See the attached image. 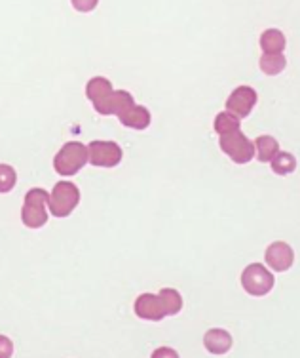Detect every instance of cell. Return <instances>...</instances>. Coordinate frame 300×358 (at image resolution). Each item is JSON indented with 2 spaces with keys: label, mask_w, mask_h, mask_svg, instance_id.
Segmentation results:
<instances>
[{
  "label": "cell",
  "mask_w": 300,
  "mask_h": 358,
  "mask_svg": "<svg viewBox=\"0 0 300 358\" xmlns=\"http://www.w3.org/2000/svg\"><path fill=\"white\" fill-rule=\"evenodd\" d=\"M158 296L162 297V303H164L167 317H173V315H177L179 310L183 309V297H181V294H179L177 289L164 288L160 289Z\"/></svg>",
  "instance_id": "18"
},
{
  "label": "cell",
  "mask_w": 300,
  "mask_h": 358,
  "mask_svg": "<svg viewBox=\"0 0 300 358\" xmlns=\"http://www.w3.org/2000/svg\"><path fill=\"white\" fill-rule=\"evenodd\" d=\"M80 202V189L70 181H59L50 194V214L55 217H67Z\"/></svg>",
  "instance_id": "4"
},
{
  "label": "cell",
  "mask_w": 300,
  "mask_h": 358,
  "mask_svg": "<svg viewBox=\"0 0 300 358\" xmlns=\"http://www.w3.org/2000/svg\"><path fill=\"white\" fill-rule=\"evenodd\" d=\"M135 315L143 320H150V322H158V320H164L167 317L165 307L162 303V297L154 296V294H141L135 299Z\"/></svg>",
  "instance_id": "8"
},
{
  "label": "cell",
  "mask_w": 300,
  "mask_h": 358,
  "mask_svg": "<svg viewBox=\"0 0 300 358\" xmlns=\"http://www.w3.org/2000/svg\"><path fill=\"white\" fill-rule=\"evenodd\" d=\"M88 147L80 141H68L61 147V151L55 155L54 168L61 176H75L88 164Z\"/></svg>",
  "instance_id": "2"
},
{
  "label": "cell",
  "mask_w": 300,
  "mask_h": 358,
  "mask_svg": "<svg viewBox=\"0 0 300 358\" xmlns=\"http://www.w3.org/2000/svg\"><path fill=\"white\" fill-rule=\"evenodd\" d=\"M89 162L99 168H114L122 162L123 152L114 141H91L88 147Z\"/></svg>",
  "instance_id": "6"
},
{
  "label": "cell",
  "mask_w": 300,
  "mask_h": 358,
  "mask_svg": "<svg viewBox=\"0 0 300 358\" xmlns=\"http://www.w3.org/2000/svg\"><path fill=\"white\" fill-rule=\"evenodd\" d=\"M204 345L211 355H226L232 349V336L226 330H209L204 336Z\"/></svg>",
  "instance_id": "12"
},
{
  "label": "cell",
  "mask_w": 300,
  "mask_h": 358,
  "mask_svg": "<svg viewBox=\"0 0 300 358\" xmlns=\"http://www.w3.org/2000/svg\"><path fill=\"white\" fill-rule=\"evenodd\" d=\"M218 145H220V149H223L226 157H230V160L236 162V164L251 162L255 159V152H257L255 151V143L239 128L234 131H228V134H223L218 138Z\"/></svg>",
  "instance_id": "3"
},
{
  "label": "cell",
  "mask_w": 300,
  "mask_h": 358,
  "mask_svg": "<svg viewBox=\"0 0 300 358\" xmlns=\"http://www.w3.org/2000/svg\"><path fill=\"white\" fill-rule=\"evenodd\" d=\"M239 128V120L238 117H234L232 113H218L217 117H215V131H217L218 136H223V134H228V131H234Z\"/></svg>",
  "instance_id": "19"
},
{
  "label": "cell",
  "mask_w": 300,
  "mask_h": 358,
  "mask_svg": "<svg viewBox=\"0 0 300 358\" xmlns=\"http://www.w3.org/2000/svg\"><path fill=\"white\" fill-rule=\"evenodd\" d=\"M264 259H267V263L273 268V271L283 273L287 268L293 267L294 252L287 242H273V244H270L267 248Z\"/></svg>",
  "instance_id": "10"
},
{
  "label": "cell",
  "mask_w": 300,
  "mask_h": 358,
  "mask_svg": "<svg viewBox=\"0 0 300 358\" xmlns=\"http://www.w3.org/2000/svg\"><path fill=\"white\" fill-rule=\"evenodd\" d=\"M259 65L264 75L276 76V75H280L281 71L285 69L287 59L283 57V54H262Z\"/></svg>",
  "instance_id": "16"
},
{
  "label": "cell",
  "mask_w": 300,
  "mask_h": 358,
  "mask_svg": "<svg viewBox=\"0 0 300 358\" xmlns=\"http://www.w3.org/2000/svg\"><path fill=\"white\" fill-rule=\"evenodd\" d=\"M12 355H14V343L6 336H0V358H10Z\"/></svg>",
  "instance_id": "22"
},
{
  "label": "cell",
  "mask_w": 300,
  "mask_h": 358,
  "mask_svg": "<svg viewBox=\"0 0 300 358\" xmlns=\"http://www.w3.org/2000/svg\"><path fill=\"white\" fill-rule=\"evenodd\" d=\"M255 151H257L255 155H257V159L260 162H270L278 155V151H280V143L272 136H260L255 141Z\"/></svg>",
  "instance_id": "15"
},
{
  "label": "cell",
  "mask_w": 300,
  "mask_h": 358,
  "mask_svg": "<svg viewBox=\"0 0 300 358\" xmlns=\"http://www.w3.org/2000/svg\"><path fill=\"white\" fill-rule=\"evenodd\" d=\"M273 275L260 263H251L247 265L246 271L241 273V286L249 296L262 297L270 294L273 288Z\"/></svg>",
  "instance_id": "5"
},
{
  "label": "cell",
  "mask_w": 300,
  "mask_h": 358,
  "mask_svg": "<svg viewBox=\"0 0 300 358\" xmlns=\"http://www.w3.org/2000/svg\"><path fill=\"white\" fill-rule=\"evenodd\" d=\"M73 2V6L78 12H84V14H88L91 10H96L97 4H99V0H70Z\"/></svg>",
  "instance_id": "21"
},
{
  "label": "cell",
  "mask_w": 300,
  "mask_h": 358,
  "mask_svg": "<svg viewBox=\"0 0 300 358\" xmlns=\"http://www.w3.org/2000/svg\"><path fill=\"white\" fill-rule=\"evenodd\" d=\"M48 200L50 194L40 187H34L25 194V202H23V208H21V221H23L25 227L40 229L48 223L50 214L46 210Z\"/></svg>",
  "instance_id": "1"
},
{
  "label": "cell",
  "mask_w": 300,
  "mask_h": 358,
  "mask_svg": "<svg viewBox=\"0 0 300 358\" xmlns=\"http://www.w3.org/2000/svg\"><path fill=\"white\" fill-rule=\"evenodd\" d=\"M120 122H122L126 128H133V130H144V128H149L150 126V110L143 105H131L130 109L123 110L122 115H120Z\"/></svg>",
  "instance_id": "11"
},
{
  "label": "cell",
  "mask_w": 300,
  "mask_h": 358,
  "mask_svg": "<svg viewBox=\"0 0 300 358\" xmlns=\"http://www.w3.org/2000/svg\"><path fill=\"white\" fill-rule=\"evenodd\" d=\"M112 92V84L107 80L105 76H93L88 84H86V96L93 105L101 103L105 97Z\"/></svg>",
  "instance_id": "14"
},
{
  "label": "cell",
  "mask_w": 300,
  "mask_h": 358,
  "mask_svg": "<svg viewBox=\"0 0 300 358\" xmlns=\"http://www.w3.org/2000/svg\"><path fill=\"white\" fill-rule=\"evenodd\" d=\"M257 101H259V96L251 86H238L226 99V110L232 113L234 117L246 118L251 115Z\"/></svg>",
  "instance_id": "7"
},
{
  "label": "cell",
  "mask_w": 300,
  "mask_h": 358,
  "mask_svg": "<svg viewBox=\"0 0 300 358\" xmlns=\"http://www.w3.org/2000/svg\"><path fill=\"white\" fill-rule=\"evenodd\" d=\"M285 35L280 29H267L260 36V48L264 54H281L285 50Z\"/></svg>",
  "instance_id": "13"
},
{
  "label": "cell",
  "mask_w": 300,
  "mask_h": 358,
  "mask_svg": "<svg viewBox=\"0 0 300 358\" xmlns=\"http://www.w3.org/2000/svg\"><path fill=\"white\" fill-rule=\"evenodd\" d=\"M17 183V173L10 164H0V194L10 193Z\"/></svg>",
  "instance_id": "20"
},
{
  "label": "cell",
  "mask_w": 300,
  "mask_h": 358,
  "mask_svg": "<svg viewBox=\"0 0 300 358\" xmlns=\"http://www.w3.org/2000/svg\"><path fill=\"white\" fill-rule=\"evenodd\" d=\"M131 105H135V101H133L130 92H126V90H112L109 96L103 99L101 103L93 105V109L99 115H105V117H109V115L120 117L123 110L130 109Z\"/></svg>",
  "instance_id": "9"
},
{
  "label": "cell",
  "mask_w": 300,
  "mask_h": 358,
  "mask_svg": "<svg viewBox=\"0 0 300 358\" xmlns=\"http://www.w3.org/2000/svg\"><path fill=\"white\" fill-rule=\"evenodd\" d=\"M270 164H272L273 173L278 176H289L297 170V159L287 151H278V155L270 160Z\"/></svg>",
  "instance_id": "17"
}]
</instances>
